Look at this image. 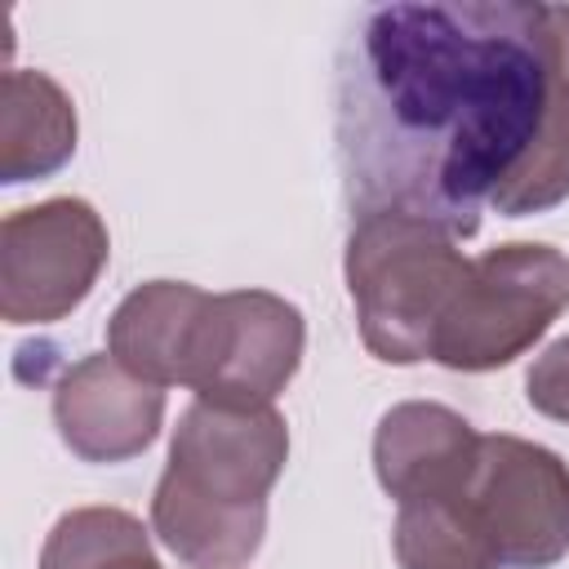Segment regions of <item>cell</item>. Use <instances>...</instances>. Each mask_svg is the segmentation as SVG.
Segmentation results:
<instances>
[{
    "mask_svg": "<svg viewBox=\"0 0 569 569\" xmlns=\"http://www.w3.org/2000/svg\"><path fill=\"white\" fill-rule=\"evenodd\" d=\"M40 569H164V565L133 511L71 507L44 533Z\"/></svg>",
    "mask_w": 569,
    "mask_h": 569,
    "instance_id": "5bb4252c",
    "label": "cell"
},
{
    "mask_svg": "<svg viewBox=\"0 0 569 569\" xmlns=\"http://www.w3.org/2000/svg\"><path fill=\"white\" fill-rule=\"evenodd\" d=\"M76 102L36 67H9L0 80V182H36L76 156Z\"/></svg>",
    "mask_w": 569,
    "mask_h": 569,
    "instance_id": "8fae6325",
    "label": "cell"
},
{
    "mask_svg": "<svg viewBox=\"0 0 569 569\" xmlns=\"http://www.w3.org/2000/svg\"><path fill=\"white\" fill-rule=\"evenodd\" d=\"M525 400L542 418L569 427V333L556 338L542 356H533V365L525 373Z\"/></svg>",
    "mask_w": 569,
    "mask_h": 569,
    "instance_id": "9a60e30c",
    "label": "cell"
},
{
    "mask_svg": "<svg viewBox=\"0 0 569 569\" xmlns=\"http://www.w3.org/2000/svg\"><path fill=\"white\" fill-rule=\"evenodd\" d=\"M569 307V258L542 240H507L471 258L431 360L458 373H489L525 356Z\"/></svg>",
    "mask_w": 569,
    "mask_h": 569,
    "instance_id": "277c9868",
    "label": "cell"
},
{
    "mask_svg": "<svg viewBox=\"0 0 569 569\" xmlns=\"http://www.w3.org/2000/svg\"><path fill=\"white\" fill-rule=\"evenodd\" d=\"M391 551L400 569H502L462 489L396 507Z\"/></svg>",
    "mask_w": 569,
    "mask_h": 569,
    "instance_id": "4fadbf2b",
    "label": "cell"
},
{
    "mask_svg": "<svg viewBox=\"0 0 569 569\" xmlns=\"http://www.w3.org/2000/svg\"><path fill=\"white\" fill-rule=\"evenodd\" d=\"M53 427L80 462H129L164 427V387L142 382L111 351L80 356L53 382Z\"/></svg>",
    "mask_w": 569,
    "mask_h": 569,
    "instance_id": "ba28073f",
    "label": "cell"
},
{
    "mask_svg": "<svg viewBox=\"0 0 569 569\" xmlns=\"http://www.w3.org/2000/svg\"><path fill=\"white\" fill-rule=\"evenodd\" d=\"M480 431L449 405L400 400L373 427V476L387 498H445L458 493L476 467Z\"/></svg>",
    "mask_w": 569,
    "mask_h": 569,
    "instance_id": "9c48e42d",
    "label": "cell"
},
{
    "mask_svg": "<svg viewBox=\"0 0 569 569\" xmlns=\"http://www.w3.org/2000/svg\"><path fill=\"white\" fill-rule=\"evenodd\" d=\"M551 31H556L551 107L525 169L493 196V209L502 218L547 213L560 200H569V4H551Z\"/></svg>",
    "mask_w": 569,
    "mask_h": 569,
    "instance_id": "7c38bea8",
    "label": "cell"
},
{
    "mask_svg": "<svg viewBox=\"0 0 569 569\" xmlns=\"http://www.w3.org/2000/svg\"><path fill=\"white\" fill-rule=\"evenodd\" d=\"M204 298L191 280H147L129 289L107 320V351L151 387H182Z\"/></svg>",
    "mask_w": 569,
    "mask_h": 569,
    "instance_id": "30bf717a",
    "label": "cell"
},
{
    "mask_svg": "<svg viewBox=\"0 0 569 569\" xmlns=\"http://www.w3.org/2000/svg\"><path fill=\"white\" fill-rule=\"evenodd\" d=\"M551 71V4H365L333 53V151L351 218L391 209L471 240L542 133Z\"/></svg>",
    "mask_w": 569,
    "mask_h": 569,
    "instance_id": "6da1fadb",
    "label": "cell"
},
{
    "mask_svg": "<svg viewBox=\"0 0 569 569\" xmlns=\"http://www.w3.org/2000/svg\"><path fill=\"white\" fill-rule=\"evenodd\" d=\"M462 498L502 569H551L569 556V462L525 436H480Z\"/></svg>",
    "mask_w": 569,
    "mask_h": 569,
    "instance_id": "52a82bcc",
    "label": "cell"
},
{
    "mask_svg": "<svg viewBox=\"0 0 569 569\" xmlns=\"http://www.w3.org/2000/svg\"><path fill=\"white\" fill-rule=\"evenodd\" d=\"M307 347L302 311L271 289L209 293L191 333L187 382L209 405H276Z\"/></svg>",
    "mask_w": 569,
    "mask_h": 569,
    "instance_id": "8992f818",
    "label": "cell"
},
{
    "mask_svg": "<svg viewBox=\"0 0 569 569\" xmlns=\"http://www.w3.org/2000/svg\"><path fill=\"white\" fill-rule=\"evenodd\" d=\"M289 462L276 405L191 400L151 493V533L187 569H244L267 538V498Z\"/></svg>",
    "mask_w": 569,
    "mask_h": 569,
    "instance_id": "7a4b0ae2",
    "label": "cell"
},
{
    "mask_svg": "<svg viewBox=\"0 0 569 569\" xmlns=\"http://www.w3.org/2000/svg\"><path fill=\"white\" fill-rule=\"evenodd\" d=\"M458 240L413 213H360L347 231L342 276L360 342L382 365L431 360L440 320L467 280Z\"/></svg>",
    "mask_w": 569,
    "mask_h": 569,
    "instance_id": "3957f363",
    "label": "cell"
},
{
    "mask_svg": "<svg viewBox=\"0 0 569 569\" xmlns=\"http://www.w3.org/2000/svg\"><path fill=\"white\" fill-rule=\"evenodd\" d=\"M111 258L102 213L80 196H49L0 222V316L4 325L67 320Z\"/></svg>",
    "mask_w": 569,
    "mask_h": 569,
    "instance_id": "5b68a950",
    "label": "cell"
}]
</instances>
